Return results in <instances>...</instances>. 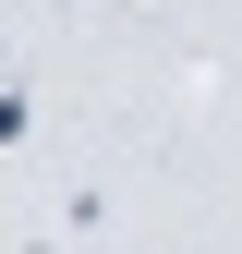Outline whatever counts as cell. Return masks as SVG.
<instances>
[{
	"mask_svg": "<svg viewBox=\"0 0 242 254\" xmlns=\"http://www.w3.org/2000/svg\"><path fill=\"white\" fill-rule=\"evenodd\" d=\"M0 85H12V37H0Z\"/></svg>",
	"mask_w": 242,
	"mask_h": 254,
	"instance_id": "7a4b0ae2",
	"label": "cell"
},
{
	"mask_svg": "<svg viewBox=\"0 0 242 254\" xmlns=\"http://www.w3.org/2000/svg\"><path fill=\"white\" fill-rule=\"evenodd\" d=\"M37 133V97H24V85H0V145H24Z\"/></svg>",
	"mask_w": 242,
	"mask_h": 254,
	"instance_id": "6da1fadb",
	"label": "cell"
}]
</instances>
